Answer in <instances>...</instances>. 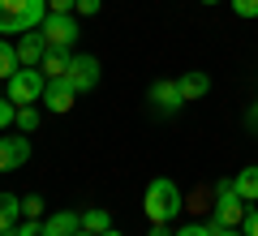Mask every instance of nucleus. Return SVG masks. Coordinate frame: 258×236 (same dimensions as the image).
Returning a JSON list of instances; mask_svg holds the SVG:
<instances>
[{"label": "nucleus", "mask_w": 258, "mask_h": 236, "mask_svg": "<svg viewBox=\"0 0 258 236\" xmlns=\"http://www.w3.org/2000/svg\"><path fill=\"white\" fill-rule=\"evenodd\" d=\"M142 206H147V219H151V223H172V219L181 215V206H185L181 185L168 181V176H155V181L147 185V198H142Z\"/></svg>", "instance_id": "f257e3e1"}, {"label": "nucleus", "mask_w": 258, "mask_h": 236, "mask_svg": "<svg viewBox=\"0 0 258 236\" xmlns=\"http://www.w3.org/2000/svg\"><path fill=\"white\" fill-rule=\"evenodd\" d=\"M47 18V0H0V35L39 30Z\"/></svg>", "instance_id": "f03ea898"}, {"label": "nucleus", "mask_w": 258, "mask_h": 236, "mask_svg": "<svg viewBox=\"0 0 258 236\" xmlns=\"http://www.w3.org/2000/svg\"><path fill=\"white\" fill-rule=\"evenodd\" d=\"M245 210H249V202L237 193V185H232V181H215V206H211V223H220V227H241Z\"/></svg>", "instance_id": "7ed1b4c3"}, {"label": "nucleus", "mask_w": 258, "mask_h": 236, "mask_svg": "<svg viewBox=\"0 0 258 236\" xmlns=\"http://www.w3.org/2000/svg\"><path fill=\"white\" fill-rule=\"evenodd\" d=\"M5 86H9L5 95H9V99L18 103V108H26V103H43L47 77H43V69H18V73H13V77H9Z\"/></svg>", "instance_id": "20e7f679"}, {"label": "nucleus", "mask_w": 258, "mask_h": 236, "mask_svg": "<svg viewBox=\"0 0 258 236\" xmlns=\"http://www.w3.org/2000/svg\"><path fill=\"white\" fill-rule=\"evenodd\" d=\"M39 30H43L47 47H69V52H74V43H78V22H74V13H47Z\"/></svg>", "instance_id": "39448f33"}, {"label": "nucleus", "mask_w": 258, "mask_h": 236, "mask_svg": "<svg viewBox=\"0 0 258 236\" xmlns=\"http://www.w3.org/2000/svg\"><path fill=\"white\" fill-rule=\"evenodd\" d=\"M64 77L74 82L78 95L95 91V86H99V60H95L91 52H74V64H69V73H64Z\"/></svg>", "instance_id": "423d86ee"}, {"label": "nucleus", "mask_w": 258, "mask_h": 236, "mask_svg": "<svg viewBox=\"0 0 258 236\" xmlns=\"http://www.w3.org/2000/svg\"><path fill=\"white\" fill-rule=\"evenodd\" d=\"M74 103H78V91H74L69 77H52V82H47V91H43V108H47V112L60 116V112H69Z\"/></svg>", "instance_id": "0eeeda50"}, {"label": "nucleus", "mask_w": 258, "mask_h": 236, "mask_svg": "<svg viewBox=\"0 0 258 236\" xmlns=\"http://www.w3.org/2000/svg\"><path fill=\"white\" fill-rule=\"evenodd\" d=\"M43 56H47L43 30H26V35H18V60H22V69H39Z\"/></svg>", "instance_id": "6e6552de"}, {"label": "nucleus", "mask_w": 258, "mask_h": 236, "mask_svg": "<svg viewBox=\"0 0 258 236\" xmlns=\"http://www.w3.org/2000/svg\"><path fill=\"white\" fill-rule=\"evenodd\" d=\"M151 103H155L164 116L181 112V108H185V99H181V86H176V77H159V82L151 86Z\"/></svg>", "instance_id": "1a4fd4ad"}, {"label": "nucleus", "mask_w": 258, "mask_h": 236, "mask_svg": "<svg viewBox=\"0 0 258 236\" xmlns=\"http://www.w3.org/2000/svg\"><path fill=\"white\" fill-rule=\"evenodd\" d=\"M30 159V137H0V172H13Z\"/></svg>", "instance_id": "9d476101"}, {"label": "nucleus", "mask_w": 258, "mask_h": 236, "mask_svg": "<svg viewBox=\"0 0 258 236\" xmlns=\"http://www.w3.org/2000/svg\"><path fill=\"white\" fill-rule=\"evenodd\" d=\"M74 232H82V215H74V210H56L43 219V236H74Z\"/></svg>", "instance_id": "9b49d317"}, {"label": "nucleus", "mask_w": 258, "mask_h": 236, "mask_svg": "<svg viewBox=\"0 0 258 236\" xmlns=\"http://www.w3.org/2000/svg\"><path fill=\"white\" fill-rule=\"evenodd\" d=\"M176 86H181V99L194 103V99H203V95L211 91V77H207L203 69H194V73H181V77H176Z\"/></svg>", "instance_id": "f8f14e48"}, {"label": "nucleus", "mask_w": 258, "mask_h": 236, "mask_svg": "<svg viewBox=\"0 0 258 236\" xmlns=\"http://www.w3.org/2000/svg\"><path fill=\"white\" fill-rule=\"evenodd\" d=\"M69 64H74V52H69V47H47V56H43L39 69H43V77L52 82V77H64V73H69Z\"/></svg>", "instance_id": "ddd939ff"}, {"label": "nucleus", "mask_w": 258, "mask_h": 236, "mask_svg": "<svg viewBox=\"0 0 258 236\" xmlns=\"http://www.w3.org/2000/svg\"><path fill=\"white\" fill-rule=\"evenodd\" d=\"M232 185H237V193H241V198L249 202V206H254V202H258V164L241 168V172L232 176Z\"/></svg>", "instance_id": "4468645a"}, {"label": "nucleus", "mask_w": 258, "mask_h": 236, "mask_svg": "<svg viewBox=\"0 0 258 236\" xmlns=\"http://www.w3.org/2000/svg\"><path fill=\"white\" fill-rule=\"evenodd\" d=\"M22 219V198H13V193H0V232H13Z\"/></svg>", "instance_id": "2eb2a0df"}, {"label": "nucleus", "mask_w": 258, "mask_h": 236, "mask_svg": "<svg viewBox=\"0 0 258 236\" xmlns=\"http://www.w3.org/2000/svg\"><path fill=\"white\" fill-rule=\"evenodd\" d=\"M18 69H22V60H18V43L0 39V82H9Z\"/></svg>", "instance_id": "dca6fc26"}, {"label": "nucleus", "mask_w": 258, "mask_h": 236, "mask_svg": "<svg viewBox=\"0 0 258 236\" xmlns=\"http://www.w3.org/2000/svg\"><path fill=\"white\" fill-rule=\"evenodd\" d=\"M82 227H86V232H95V236H99V232H108V227H112V219H108V210L91 206V210H82Z\"/></svg>", "instance_id": "f3484780"}, {"label": "nucleus", "mask_w": 258, "mask_h": 236, "mask_svg": "<svg viewBox=\"0 0 258 236\" xmlns=\"http://www.w3.org/2000/svg\"><path fill=\"white\" fill-rule=\"evenodd\" d=\"M13 129H18V133H35V129H39V108H35V103L18 108V120H13Z\"/></svg>", "instance_id": "a211bd4d"}, {"label": "nucleus", "mask_w": 258, "mask_h": 236, "mask_svg": "<svg viewBox=\"0 0 258 236\" xmlns=\"http://www.w3.org/2000/svg\"><path fill=\"white\" fill-rule=\"evenodd\" d=\"M18 120V103L9 95H0V133H9V125Z\"/></svg>", "instance_id": "6ab92c4d"}, {"label": "nucleus", "mask_w": 258, "mask_h": 236, "mask_svg": "<svg viewBox=\"0 0 258 236\" xmlns=\"http://www.w3.org/2000/svg\"><path fill=\"white\" fill-rule=\"evenodd\" d=\"M22 215H26V219H43V198H39V193L22 198Z\"/></svg>", "instance_id": "aec40b11"}, {"label": "nucleus", "mask_w": 258, "mask_h": 236, "mask_svg": "<svg viewBox=\"0 0 258 236\" xmlns=\"http://www.w3.org/2000/svg\"><path fill=\"white\" fill-rule=\"evenodd\" d=\"M237 18H258V0H228Z\"/></svg>", "instance_id": "412c9836"}, {"label": "nucleus", "mask_w": 258, "mask_h": 236, "mask_svg": "<svg viewBox=\"0 0 258 236\" xmlns=\"http://www.w3.org/2000/svg\"><path fill=\"white\" fill-rule=\"evenodd\" d=\"M172 236H211V223H181Z\"/></svg>", "instance_id": "4be33fe9"}, {"label": "nucleus", "mask_w": 258, "mask_h": 236, "mask_svg": "<svg viewBox=\"0 0 258 236\" xmlns=\"http://www.w3.org/2000/svg\"><path fill=\"white\" fill-rule=\"evenodd\" d=\"M13 232L18 236H43V219H26V223H18Z\"/></svg>", "instance_id": "5701e85b"}, {"label": "nucleus", "mask_w": 258, "mask_h": 236, "mask_svg": "<svg viewBox=\"0 0 258 236\" xmlns=\"http://www.w3.org/2000/svg\"><path fill=\"white\" fill-rule=\"evenodd\" d=\"M241 232H245V236H258V206L245 210V219H241Z\"/></svg>", "instance_id": "b1692460"}, {"label": "nucleus", "mask_w": 258, "mask_h": 236, "mask_svg": "<svg viewBox=\"0 0 258 236\" xmlns=\"http://www.w3.org/2000/svg\"><path fill=\"white\" fill-rule=\"evenodd\" d=\"M99 9H103V0H78V9H74V13H82V18H95Z\"/></svg>", "instance_id": "393cba45"}, {"label": "nucleus", "mask_w": 258, "mask_h": 236, "mask_svg": "<svg viewBox=\"0 0 258 236\" xmlns=\"http://www.w3.org/2000/svg\"><path fill=\"white\" fill-rule=\"evenodd\" d=\"M78 0H47V13H74Z\"/></svg>", "instance_id": "a878e982"}, {"label": "nucleus", "mask_w": 258, "mask_h": 236, "mask_svg": "<svg viewBox=\"0 0 258 236\" xmlns=\"http://www.w3.org/2000/svg\"><path fill=\"white\" fill-rule=\"evenodd\" d=\"M211 236H245L241 227H220V223H211Z\"/></svg>", "instance_id": "bb28decb"}, {"label": "nucleus", "mask_w": 258, "mask_h": 236, "mask_svg": "<svg viewBox=\"0 0 258 236\" xmlns=\"http://www.w3.org/2000/svg\"><path fill=\"white\" fill-rule=\"evenodd\" d=\"M245 125L258 133V103H249V112H245Z\"/></svg>", "instance_id": "cd10ccee"}, {"label": "nucleus", "mask_w": 258, "mask_h": 236, "mask_svg": "<svg viewBox=\"0 0 258 236\" xmlns=\"http://www.w3.org/2000/svg\"><path fill=\"white\" fill-rule=\"evenodd\" d=\"M151 236H172V232H168V223H151Z\"/></svg>", "instance_id": "c85d7f7f"}, {"label": "nucleus", "mask_w": 258, "mask_h": 236, "mask_svg": "<svg viewBox=\"0 0 258 236\" xmlns=\"http://www.w3.org/2000/svg\"><path fill=\"white\" fill-rule=\"evenodd\" d=\"M99 236H120V232H116V227H108V232H99Z\"/></svg>", "instance_id": "c756f323"}, {"label": "nucleus", "mask_w": 258, "mask_h": 236, "mask_svg": "<svg viewBox=\"0 0 258 236\" xmlns=\"http://www.w3.org/2000/svg\"><path fill=\"white\" fill-rule=\"evenodd\" d=\"M74 236H95V232H86V227H82V232H74Z\"/></svg>", "instance_id": "7c9ffc66"}, {"label": "nucleus", "mask_w": 258, "mask_h": 236, "mask_svg": "<svg viewBox=\"0 0 258 236\" xmlns=\"http://www.w3.org/2000/svg\"><path fill=\"white\" fill-rule=\"evenodd\" d=\"M203 5H220V0H203Z\"/></svg>", "instance_id": "2f4dec72"}, {"label": "nucleus", "mask_w": 258, "mask_h": 236, "mask_svg": "<svg viewBox=\"0 0 258 236\" xmlns=\"http://www.w3.org/2000/svg\"><path fill=\"white\" fill-rule=\"evenodd\" d=\"M0 236H18V232H0Z\"/></svg>", "instance_id": "473e14b6"}]
</instances>
